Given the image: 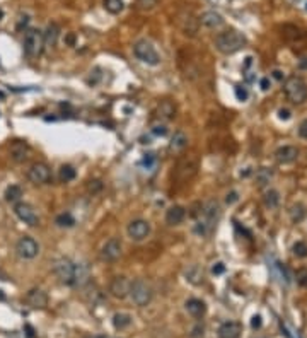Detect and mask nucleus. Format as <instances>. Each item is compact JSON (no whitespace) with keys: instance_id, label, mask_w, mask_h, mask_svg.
Segmentation results:
<instances>
[{"instance_id":"nucleus-1","label":"nucleus","mask_w":307,"mask_h":338,"mask_svg":"<svg viewBox=\"0 0 307 338\" xmlns=\"http://www.w3.org/2000/svg\"><path fill=\"white\" fill-rule=\"evenodd\" d=\"M246 45H248V40L239 31H224L215 36V48L224 55H234Z\"/></svg>"},{"instance_id":"nucleus-2","label":"nucleus","mask_w":307,"mask_h":338,"mask_svg":"<svg viewBox=\"0 0 307 338\" xmlns=\"http://www.w3.org/2000/svg\"><path fill=\"white\" fill-rule=\"evenodd\" d=\"M200 169V161H198L196 154H183L176 162L174 167V180L179 185H186L198 175Z\"/></svg>"},{"instance_id":"nucleus-3","label":"nucleus","mask_w":307,"mask_h":338,"mask_svg":"<svg viewBox=\"0 0 307 338\" xmlns=\"http://www.w3.org/2000/svg\"><path fill=\"white\" fill-rule=\"evenodd\" d=\"M285 96L293 105H302V103L307 101V84L302 77L292 75L288 77L287 82L283 86Z\"/></svg>"},{"instance_id":"nucleus-4","label":"nucleus","mask_w":307,"mask_h":338,"mask_svg":"<svg viewBox=\"0 0 307 338\" xmlns=\"http://www.w3.org/2000/svg\"><path fill=\"white\" fill-rule=\"evenodd\" d=\"M24 53L29 56V58H36L43 53L45 50V40H43V31L40 29H29L26 31L24 36Z\"/></svg>"},{"instance_id":"nucleus-5","label":"nucleus","mask_w":307,"mask_h":338,"mask_svg":"<svg viewBox=\"0 0 307 338\" xmlns=\"http://www.w3.org/2000/svg\"><path fill=\"white\" fill-rule=\"evenodd\" d=\"M133 53H135V56L140 60V62H144L147 65L155 67V65L161 63V55L157 53V50L154 48L152 43L147 41V40L137 41L135 45H133Z\"/></svg>"},{"instance_id":"nucleus-6","label":"nucleus","mask_w":307,"mask_h":338,"mask_svg":"<svg viewBox=\"0 0 307 338\" xmlns=\"http://www.w3.org/2000/svg\"><path fill=\"white\" fill-rule=\"evenodd\" d=\"M130 297L137 306L144 307L152 301V287L145 280L138 279L132 282V285H130Z\"/></svg>"},{"instance_id":"nucleus-7","label":"nucleus","mask_w":307,"mask_h":338,"mask_svg":"<svg viewBox=\"0 0 307 338\" xmlns=\"http://www.w3.org/2000/svg\"><path fill=\"white\" fill-rule=\"evenodd\" d=\"M53 272L65 285H73L75 282V263H72L68 258H58L53 263Z\"/></svg>"},{"instance_id":"nucleus-8","label":"nucleus","mask_w":307,"mask_h":338,"mask_svg":"<svg viewBox=\"0 0 307 338\" xmlns=\"http://www.w3.org/2000/svg\"><path fill=\"white\" fill-rule=\"evenodd\" d=\"M16 253L21 260H33L40 255V244L29 236H23L16 244Z\"/></svg>"},{"instance_id":"nucleus-9","label":"nucleus","mask_w":307,"mask_h":338,"mask_svg":"<svg viewBox=\"0 0 307 338\" xmlns=\"http://www.w3.org/2000/svg\"><path fill=\"white\" fill-rule=\"evenodd\" d=\"M176 24L178 28L183 31L186 36H196L198 33V26H200V19H196L189 11H181L178 16H176Z\"/></svg>"},{"instance_id":"nucleus-10","label":"nucleus","mask_w":307,"mask_h":338,"mask_svg":"<svg viewBox=\"0 0 307 338\" xmlns=\"http://www.w3.org/2000/svg\"><path fill=\"white\" fill-rule=\"evenodd\" d=\"M150 231H152V227H150V224L147 222V220H144V219L132 220V222L128 224V227H127L128 237L132 241H135V242H140V241L147 239V237L150 236Z\"/></svg>"},{"instance_id":"nucleus-11","label":"nucleus","mask_w":307,"mask_h":338,"mask_svg":"<svg viewBox=\"0 0 307 338\" xmlns=\"http://www.w3.org/2000/svg\"><path fill=\"white\" fill-rule=\"evenodd\" d=\"M219 219H220V203L217 200H209L203 203L198 220H201V222H205L210 229H214V225L217 224Z\"/></svg>"},{"instance_id":"nucleus-12","label":"nucleus","mask_w":307,"mask_h":338,"mask_svg":"<svg viewBox=\"0 0 307 338\" xmlns=\"http://www.w3.org/2000/svg\"><path fill=\"white\" fill-rule=\"evenodd\" d=\"M28 180L33 185H46L51 180V169L45 162H34L28 169Z\"/></svg>"},{"instance_id":"nucleus-13","label":"nucleus","mask_w":307,"mask_h":338,"mask_svg":"<svg viewBox=\"0 0 307 338\" xmlns=\"http://www.w3.org/2000/svg\"><path fill=\"white\" fill-rule=\"evenodd\" d=\"M99 257H101L103 262H116L120 257H122V242L120 239H116V237H111V239H108L105 244H103L101 251H99Z\"/></svg>"},{"instance_id":"nucleus-14","label":"nucleus","mask_w":307,"mask_h":338,"mask_svg":"<svg viewBox=\"0 0 307 338\" xmlns=\"http://www.w3.org/2000/svg\"><path fill=\"white\" fill-rule=\"evenodd\" d=\"M14 214L17 215V219H21L24 224L31 225V227H36L38 224H40V217H38L36 210L33 209L29 203H17V205L14 207Z\"/></svg>"},{"instance_id":"nucleus-15","label":"nucleus","mask_w":307,"mask_h":338,"mask_svg":"<svg viewBox=\"0 0 307 338\" xmlns=\"http://www.w3.org/2000/svg\"><path fill=\"white\" fill-rule=\"evenodd\" d=\"M130 285L132 282L127 277H115L110 282V294L116 299H125L130 296Z\"/></svg>"},{"instance_id":"nucleus-16","label":"nucleus","mask_w":307,"mask_h":338,"mask_svg":"<svg viewBox=\"0 0 307 338\" xmlns=\"http://www.w3.org/2000/svg\"><path fill=\"white\" fill-rule=\"evenodd\" d=\"M9 152H11V159L14 162H24L29 159V154H31V149L29 145L23 140H14L9 147Z\"/></svg>"},{"instance_id":"nucleus-17","label":"nucleus","mask_w":307,"mask_h":338,"mask_svg":"<svg viewBox=\"0 0 307 338\" xmlns=\"http://www.w3.org/2000/svg\"><path fill=\"white\" fill-rule=\"evenodd\" d=\"M275 159H276V162L283 164V166L285 164H292L299 159V149L293 145H283V147H280V149H276Z\"/></svg>"},{"instance_id":"nucleus-18","label":"nucleus","mask_w":307,"mask_h":338,"mask_svg":"<svg viewBox=\"0 0 307 338\" xmlns=\"http://www.w3.org/2000/svg\"><path fill=\"white\" fill-rule=\"evenodd\" d=\"M26 302L33 309H43V307H46V304H48V296L41 289H31L26 294Z\"/></svg>"},{"instance_id":"nucleus-19","label":"nucleus","mask_w":307,"mask_h":338,"mask_svg":"<svg viewBox=\"0 0 307 338\" xmlns=\"http://www.w3.org/2000/svg\"><path fill=\"white\" fill-rule=\"evenodd\" d=\"M241 333H243V326H241L237 321H226L224 324H220L217 335L219 338H239Z\"/></svg>"},{"instance_id":"nucleus-20","label":"nucleus","mask_w":307,"mask_h":338,"mask_svg":"<svg viewBox=\"0 0 307 338\" xmlns=\"http://www.w3.org/2000/svg\"><path fill=\"white\" fill-rule=\"evenodd\" d=\"M186 217V210L181 205H172L166 210V222L169 225H179Z\"/></svg>"},{"instance_id":"nucleus-21","label":"nucleus","mask_w":307,"mask_h":338,"mask_svg":"<svg viewBox=\"0 0 307 338\" xmlns=\"http://www.w3.org/2000/svg\"><path fill=\"white\" fill-rule=\"evenodd\" d=\"M155 116L164 121L172 120L176 116V105L172 101H161L157 106V110H155Z\"/></svg>"},{"instance_id":"nucleus-22","label":"nucleus","mask_w":307,"mask_h":338,"mask_svg":"<svg viewBox=\"0 0 307 338\" xmlns=\"http://www.w3.org/2000/svg\"><path fill=\"white\" fill-rule=\"evenodd\" d=\"M188 147V137H186L184 132H176L172 135L169 142V152L172 154H181L183 150Z\"/></svg>"},{"instance_id":"nucleus-23","label":"nucleus","mask_w":307,"mask_h":338,"mask_svg":"<svg viewBox=\"0 0 307 338\" xmlns=\"http://www.w3.org/2000/svg\"><path fill=\"white\" fill-rule=\"evenodd\" d=\"M184 307H186V311L193 316V318H201V316H205V313H207V306L201 299H194V297L188 299Z\"/></svg>"},{"instance_id":"nucleus-24","label":"nucleus","mask_w":307,"mask_h":338,"mask_svg":"<svg viewBox=\"0 0 307 338\" xmlns=\"http://www.w3.org/2000/svg\"><path fill=\"white\" fill-rule=\"evenodd\" d=\"M200 23H201L203 26H207V28L215 29V28H220V26L224 24V19H222V16H220L219 12H215V11H207V12H203V14H201Z\"/></svg>"},{"instance_id":"nucleus-25","label":"nucleus","mask_w":307,"mask_h":338,"mask_svg":"<svg viewBox=\"0 0 307 338\" xmlns=\"http://www.w3.org/2000/svg\"><path fill=\"white\" fill-rule=\"evenodd\" d=\"M58 36H60L58 24L51 23V24L46 26V31L43 33V40H45L46 48H53V46L57 45V41H58Z\"/></svg>"},{"instance_id":"nucleus-26","label":"nucleus","mask_w":307,"mask_h":338,"mask_svg":"<svg viewBox=\"0 0 307 338\" xmlns=\"http://www.w3.org/2000/svg\"><path fill=\"white\" fill-rule=\"evenodd\" d=\"M89 282V267L85 263H77L75 265V287H82Z\"/></svg>"},{"instance_id":"nucleus-27","label":"nucleus","mask_w":307,"mask_h":338,"mask_svg":"<svg viewBox=\"0 0 307 338\" xmlns=\"http://www.w3.org/2000/svg\"><path fill=\"white\" fill-rule=\"evenodd\" d=\"M263 205L270 210L276 209V207L280 205V193L276 192V190H268V192H265V195H263Z\"/></svg>"},{"instance_id":"nucleus-28","label":"nucleus","mask_w":307,"mask_h":338,"mask_svg":"<svg viewBox=\"0 0 307 338\" xmlns=\"http://www.w3.org/2000/svg\"><path fill=\"white\" fill-rule=\"evenodd\" d=\"M288 214H290V220L293 224H299L305 219L307 210L302 203H293V205L290 207V210H288Z\"/></svg>"},{"instance_id":"nucleus-29","label":"nucleus","mask_w":307,"mask_h":338,"mask_svg":"<svg viewBox=\"0 0 307 338\" xmlns=\"http://www.w3.org/2000/svg\"><path fill=\"white\" fill-rule=\"evenodd\" d=\"M4 197H6V200L9 203H16L21 200V197H23V188L17 185H11L9 188L6 190V193H4Z\"/></svg>"},{"instance_id":"nucleus-30","label":"nucleus","mask_w":307,"mask_h":338,"mask_svg":"<svg viewBox=\"0 0 307 338\" xmlns=\"http://www.w3.org/2000/svg\"><path fill=\"white\" fill-rule=\"evenodd\" d=\"M75 176H77V171H75V167L70 166V164H63L58 171V178H60V181H63V183H68V181L75 180Z\"/></svg>"},{"instance_id":"nucleus-31","label":"nucleus","mask_w":307,"mask_h":338,"mask_svg":"<svg viewBox=\"0 0 307 338\" xmlns=\"http://www.w3.org/2000/svg\"><path fill=\"white\" fill-rule=\"evenodd\" d=\"M132 324V316L127 314V313H116L113 316V326L116 330H123V328H127Z\"/></svg>"},{"instance_id":"nucleus-32","label":"nucleus","mask_w":307,"mask_h":338,"mask_svg":"<svg viewBox=\"0 0 307 338\" xmlns=\"http://www.w3.org/2000/svg\"><path fill=\"white\" fill-rule=\"evenodd\" d=\"M271 176H273L271 169H268V167H259L258 171H256V183H258L259 186H265V185L270 183Z\"/></svg>"},{"instance_id":"nucleus-33","label":"nucleus","mask_w":307,"mask_h":338,"mask_svg":"<svg viewBox=\"0 0 307 338\" xmlns=\"http://www.w3.org/2000/svg\"><path fill=\"white\" fill-rule=\"evenodd\" d=\"M186 279H188L191 284H200L201 279H203V274H201V268L193 265L189 267L188 270H186Z\"/></svg>"},{"instance_id":"nucleus-34","label":"nucleus","mask_w":307,"mask_h":338,"mask_svg":"<svg viewBox=\"0 0 307 338\" xmlns=\"http://www.w3.org/2000/svg\"><path fill=\"white\" fill-rule=\"evenodd\" d=\"M103 4H105V9L110 14H120L125 7L123 0H105Z\"/></svg>"},{"instance_id":"nucleus-35","label":"nucleus","mask_w":307,"mask_h":338,"mask_svg":"<svg viewBox=\"0 0 307 338\" xmlns=\"http://www.w3.org/2000/svg\"><path fill=\"white\" fill-rule=\"evenodd\" d=\"M55 224H57L58 227H73V225H75V219L67 212V214H60L58 217L55 219Z\"/></svg>"},{"instance_id":"nucleus-36","label":"nucleus","mask_w":307,"mask_h":338,"mask_svg":"<svg viewBox=\"0 0 307 338\" xmlns=\"http://www.w3.org/2000/svg\"><path fill=\"white\" fill-rule=\"evenodd\" d=\"M292 253L293 257L297 258H307V244L304 241H297L295 244L292 246Z\"/></svg>"},{"instance_id":"nucleus-37","label":"nucleus","mask_w":307,"mask_h":338,"mask_svg":"<svg viewBox=\"0 0 307 338\" xmlns=\"http://www.w3.org/2000/svg\"><path fill=\"white\" fill-rule=\"evenodd\" d=\"M103 181L101 180H90L89 183H87V192L89 193H92V195H96V193H99L103 190Z\"/></svg>"},{"instance_id":"nucleus-38","label":"nucleus","mask_w":307,"mask_h":338,"mask_svg":"<svg viewBox=\"0 0 307 338\" xmlns=\"http://www.w3.org/2000/svg\"><path fill=\"white\" fill-rule=\"evenodd\" d=\"M234 93H236V98L239 99V101H246V99L249 98L248 89L243 88V86H236V88H234Z\"/></svg>"},{"instance_id":"nucleus-39","label":"nucleus","mask_w":307,"mask_h":338,"mask_svg":"<svg viewBox=\"0 0 307 338\" xmlns=\"http://www.w3.org/2000/svg\"><path fill=\"white\" fill-rule=\"evenodd\" d=\"M28 24H29V14H19V17H17V26H16L17 31H23Z\"/></svg>"},{"instance_id":"nucleus-40","label":"nucleus","mask_w":307,"mask_h":338,"mask_svg":"<svg viewBox=\"0 0 307 338\" xmlns=\"http://www.w3.org/2000/svg\"><path fill=\"white\" fill-rule=\"evenodd\" d=\"M297 284H299L300 287H307V270L297 272Z\"/></svg>"},{"instance_id":"nucleus-41","label":"nucleus","mask_w":307,"mask_h":338,"mask_svg":"<svg viewBox=\"0 0 307 338\" xmlns=\"http://www.w3.org/2000/svg\"><path fill=\"white\" fill-rule=\"evenodd\" d=\"M152 133H154V135H157V137H164L167 133L166 125H154V127H152Z\"/></svg>"},{"instance_id":"nucleus-42","label":"nucleus","mask_w":307,"mask_h":338,"mask_svg":"<svg viewBox=\"0 0 307 338\" xmlns=\"http://www.w3.org/2000/svg\"><path fill=\"white\" fill-rule=\"evenodd\" d=\"M297 132H299V137L304 138V140H307V118L300 121L299 128H297Z\"/></svg>"},{"instance_id":"nucleus-43","label":"nucleus","mask_w":307,"mask_h":338,"mask_svg":"<svg viewBox=\"0 0 307 338\" xmlns=\"http://www.w3.org/2000/svg\"><path fill=\"white\" fill-rule=\"evenodd\" d=\"M224 272H226V265H224L222 262L214 263V267H212V274H214V275H220V274H224Z\"/></svg>"},{"instance_id":"nucleus-44","label":"nucleus","mask_w":307,"mask_h":338,"mask_svg":"<svg viewBox=\"0 0 307 338\" xmlns=\"http://www.w3.org/2000/svg\"><path fill=\"white\" fill-rule=\"evenodd\" d=\"M237 200H239V193H237V192L227 193V197H226V203H227V205H232V203H236Z\"/></svg>"},{"instance_id":"nucleus-45","label":"nucleus","mask_w":307,"mask_h":338,"mask_svg":"<svg viewBox=\"0 0 307 338\" xmlns=\"http://www.w3.org/2000/svg\"><path fill=\"white\" fill-rule=\"evenodd\" d=\"M137 2L142 9H152L157 4V0H137Z\"/></svg>"},{"instance_id":"nucleus-46","label":"nucleus","mask_w":307,"mask_h":338,"mask_svg":"<svg viewBox=\"0 0 307 338\" xmlns=\"http://www.w3.org/2000/svg\"><path fill=\"white\" fill-rule=\"evenodd\" d=\"M290 115H292V113L288 111L287 108H282V110H278V118H280V120H283V121L290 120Z\"/></svg>"},{"instance_id":"nucleus-47","label":"nucleus","mask_w":307,"mask_h":338,"mask_svg":"<svg viewBox=\"0 0 307 338\" xmlns=\"http://www.w3.org/2000/svg\"><path fill=\"white\" fill-rule=\"evenodd\" d=\"M251 326H253V328H259V326H261V316L254 314L253 319H251Z\"/></svg>"},{"instance_id":"nucleus-48","label":"nucleus","mask_w":307,"mask_h":338,"mask_svg":"<svg viewBox=\"0 0 307 338\" xmlns=\"http://www.w3.org/2000/svg\"><path fill=\"white\" fill-rule=\"evenodd\" d=\"M297 67L300 68V70H307V56L299 60V63H297Z\"/></svg>"},{"instance_id":"nucleus-49","label":"nucleus","mask_w":307,"mask_h":338,"mask_svg":"<svg viewBox=\"0 0 307 338\" xmlns=\"http://www.w3.org/2000/svg\"><path fill=\"white\" fill-rule=\"evenodd\" d=\"M271 73H273V77L276 80H283V72L282 70H278V68H276V70H273Z\"/></svg>"},{"instance_id":"nucleus-50","label":"nucleus","mask_w":307,"mask_h":338,"mask_svg":"<svg viewBox=\"0 0 307 338\" xmlns=\"http://www.w3.org/2000/svg\"><path fill=\"white\" fill-rule=\"evenodd\" d=\"M270 86H271L270 80H268V79H261V89L263 91H268V89H270Z\"/></svg>"},{"instance_id":"nucleus-51","label":"nucleus","mask_w":307,"mask_h":338,"mask_svg":"<svg viewBox=\"0 0 307 338\" xmlns=\"http://www.w3.org/2000/svg\"><path fill=\"white\" fill-rule=\"evenodd\" d=\"M193 331H194L193 336H203V326H196Z\"/></svg>"},{"instance_id":"nucleus-52","label":"nucleus","mask_w":307,"mask_h":338,"mask_svg":"<svg viewBox=\"0 0 307 338\" xmlns=\"http://www.w3.org/2000/svg\"><path fill=\"white\" fill-rule=\"evenodd\" d=\"M4 17V12H2V9H0V19H2Z\"/></svg>"},{"instance_id":"nucleus-53","label":"nucleus","mask_w":307,"mask_h":338,"mask_svg":"<svg viewBox=\"0 0 307 338\" xmlns=\"http://www.w3.org/2000/svg\"><path fill=\"white\" fill-rule=\"evenodd\" d=\"M89 338H105V336H89Z\"/></svg>"}]
</instances>
